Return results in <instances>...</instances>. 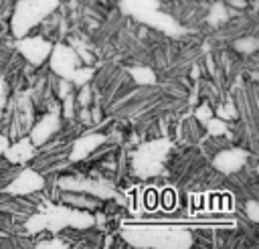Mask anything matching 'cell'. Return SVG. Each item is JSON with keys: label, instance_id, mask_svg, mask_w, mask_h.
Segmentation results:
<instances>
[{"label": "cell", "instance_id": "1", "mask_svg": "<svg viewBox=\"0 0 259 249\" xmlns=\"http://www.w3.org/2000/svg\"><path fill=\"white\" fill-rule=\"evenodd\" d=\"M91 225H93V217L87 213L65 209V206H49V213L30 217L26 223V229L30 233H36L42 229L57 233L63 227H91Z\"/></svg>", "mask_w": 259, "mask_h": 249}, {"label": "cell", "instance_id": "2", "mask_svg": "<svg viewBox=\"0 0 259 249\" xmlns=\"http://www.w3.org/2000/svg\"><path fill=\"white\" fill-rule=\"evenodd\" d=\"M123 235L132 245L138 247H188L192 243L188 233L160 227H132Z\"/></svg>", "mask_w": 259, "mask_h": 249}, {"label": "cell", "instance_id": "3", "mask_svg": "<svg viewBox=\"0 0 259 249\" xmlns=\"http://www.w3.org/2000/svg\"><path fill=\"white\" fill-rule=\"evenodd\" d=\"M49 63H51V69L61 79L75 83V85H85L93 75V69H89V67L79 69V55L67 45H55L51 49Z\"/></svg>", "mask_w": 259, "mask_h": 249}, {"label": "cell", "instance_id": "4", "mask_svg": "<svg viewBox=\"0 0 259 249\" xmlns=\"http://www.w3.org/2000/svg\"><path fill=\"white\" fill-rule=\"evenodd\" d=\"M59 6V0H18L12 16V32L16 38L28 34L45 16H49Z\"/></svg>", "mask_w": 259, "mask_h": 249}, {"label": "cell", "instance_id": "5", "mask_svg": "<svg viewBox=\"0 0 259 249\" xmlns=\"http://www.w3.org/2000/svg\"><path fill=\"white\" fill-rule=\"evenodd\" d=\"M121 6H123V10L127 14L136 16L142 22H148V24H152L156 28H162V30H166L170 34L172 32H180L176 22L170 16H166V14H162L158 10V0H123Z\"/></svg>", "mask_w": 259, "mask_h": 249}, {"label": "cell", "instance_id": "6", "mask_svg": "<svg viewBox=\"0 0 259 249\" xmlns=\"http://www.w3.org/2000/svg\"><path fill=\"white\" fill-rule=\"evenodd\" d=\"M170 144L168 142H150L146 146H142L136 156H134V168L140 176H152L158 174L162 168V160L164 154L168 152Z\"/></svg>", "mask_w": 259, "mask_h": 249}, {"label": "cell", "instance_id": "7", "mask_svg": "<svg viewBox=\"0 0 259 249\" xmlns=\"http://www.w3.org/2000/svg\"><path fill=\"white\" fill-rule=\"evenodd\" d=\"M16 49L22 53V57H24L30 65L38 67V65H42V63L49 59L53 45H51L49 40H45L42 36H30V38L22 36V38L16 40Z\"/></svg>", "mask_w": 259, "mask_h": 249}, {"label": "cell", "instance_id": "8", "mask_svg": "<svg viewBox=\"0 0 259 249\" xmlns=\"http://www.w3.org/2000/svg\"><path fill=\"white\" fill-rule=\"evenodd\" d=\"M45 186V178L38 174V172H34L32 168H24L8 186H6V190L10 192V194H30V192H36V190H40Z\"/></svg>", "mask_w": 259, "mask_h": 249}, {"label": "cell", "instance_id": "9", "mask_svg": "<svg viewBox=\"0 0 259 249\" xmlns=\"http://www.w3.org/2000/svg\"><path fill=\"white\" fill-rule=\"evenodd\" d=\"M247 160V152L245 150H239V148H233V150H223L214 156L212 160V166L219 170V172H225V174H233L237 172Z\"/></svg>", "mask_w": 259, "mask_h": 249}, {"label": "cell", "instance_id": "10", "mask_svg": "<svg viewBox=\"0 0 259 249\" xmlns=\"http://www.w3.org/2000/svg\"><path fill=\"white\" fill-rule=\"evenodd\" d=\"M59 130V109L55 107L49 115H45L34 128H32V132H30V142L34 144V146H42L55 132Z\"/></svg>", "mask_w": 259, "mask_h": 249}, {"label": "cell", "instance_id": "11", "mask_svg": "<svg viewBox=\"0 0 259 249\" xmlns=\"http://www.w3.org/2000/svg\"><path fill=\"white\" fill-rule=\"evenodd\" d=\"M4 156L12 164H26L34 156V144L30 142V138H22L16 144H8V148L4 150Z\"/></svg>", "mask_w": 259, "mask_h": 249}, {"label": "cell", "instance_id": "12", "mask_svg": "<svg viewBox=\"0 0 259 249\" xmlns=\"http://www.w3.org/2000/svg\"><path fill=\"white\" fill-rule=\"evenodd\" d=\"M103 140H105V136H101V134H87V136H81L79 140H75L69 158H71L73 162H79V160L87 158Z\"/></svg>", "mask_w": 259, "mask_h": 249}, {"label": "cell", "instance_id": "13", "mask_svg": "<svg viewBox=\"0 0 259 249\" xmlns=\"http://www.w3.org/2000/svg\"><path fill=\"white\" fill-rule=\"evenodd\" d=\"M61 186L67 188V190L93 192V194H99V196H111V194H113V192L107 190L103 184H99V182H89V180H71V178H67V180L61 182Z\"/></svg>", "mask_w": 259, "mask_h": 249}, {"label": "cell", "instance_id": "14", "mask_svg": "<svg viewBox=\"0 0 259 249\" xmlns=\"http://www.w3.org/2000/svg\"><path fill=\"white\" fill-rule=\"evenodd\" d=\"M130 75H132L134 81L140 83V85H152V83L156 81L154 71H152V69H146V67H134V69H130Z\"/></svg>", "mask_w": 259, "mask_h": 249}, {"label": "cell", "instance_id": "15", "mask_svg": "<svg viewBox=\"0 0 259 249\" xmlns=\"http://www.w3.org/2000/svg\"><path fill=\"white\" fill-rule=\"evenodd\" d=\"M257 47H259V43H257V38H253V36H247V38H239V40L235 43V49H237L239 53H243V55L255 53V51H257Z\"/></svg>", "mask_w": 259, "mask_h": 249}, {"label": "cell", "instance_id": "16", "mask_svg": "<svg viewBox=\"0 0 259 249\" xmlns=\"http://www.w3.org/2000/svg\"><path fill=\"white\" fill-rule=\"evenodd\" d=\"M225 20H227V10H225V6H223V4H214L212 10H210V14H208V22H210V24H221V22H225Z\"/></svg>", "mask_w": 259, "mask_h": 249}, {"label": "cell", "instance_id": "17", "mask_svg": "<svg viewBox=\"0 0 259 249\" xmlns=\"http://www.w3.org/2000/svg\"><path fill=\"white\" fill-rule=\"evenodd\" d=\"M206 126L210 130V134H225L227 132V123H223L221 119H206Z\"/></svg>", "mask_w": 259, "mask_h": 249}, {"label": "cell", "instance_id": "18", "mask_svg": "<svg viewBox=\"0 0 259 249\" xmlns=\"http://www.w3.org/2000/svg\"><path fill=\"white\" fill-rule=\"evenodd\" d=\"M245 211H247V217H249L253 223L259 221V204H257V200H249V202L245 204Z\"/></svg>", "mask_w": 259, "mask_h": 249}, {"label": "cell", "instance_id": "19", "mask_svg": "<svg viewBox=\"0 0 259 249\" xmlns=\"http://www.w3.org/2000/svg\"><path fill=\"white\" fill-rule=\"evenodd\" d=\"M36 247H40V249H45V247H49V249H51V247H61V249H65L67 243L61 241V239H49V241H38Z\"/></svg>", "mask_w": 259, "mask_h": 249}, {"label": "cell", "instance_id": "20", "mask_svg": "<svg viewBox=\"0 0 259 249\" xmlns=\"http://www.w3.org/2000/svg\"><path fill=\"white\" fill-rule=\"evenodd\" d=\"M89 97H91V91H89V87H85V85H83V91L79 93V105H83V107H85V105L89 103Z\"/></svg>", "mask_w": 259, "mask_h": 249}, {"label": "cell", "instance_id": "21", "mask_svg": "<svg viewBox=\"0 0 259 249\" xmlns=\"http://www.w3.org/2000/svg\"><path fill=\"white\" fill-rule=\"evenodd\" d=\"M6 91H8L6 81H4V79H0V107H4V103H6Z\"/></svg>", "mask_w": 259, "mask_h": 249}, {"label": "cell", "instance_id": "22", "mask_svg": "<svg viewBox=\"0 0 259 249\" xmlns=\"http://www.w3.org/2000/svg\"><path fill=\"white\" fill-rule=\"evenodd\" d=\"M8 148V140H6V136H0V152H4Z\"/></svg>", "mask_w": 259, "mask_h": 249}]
</instances>
